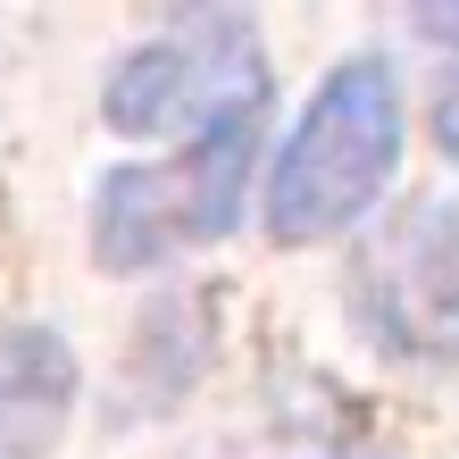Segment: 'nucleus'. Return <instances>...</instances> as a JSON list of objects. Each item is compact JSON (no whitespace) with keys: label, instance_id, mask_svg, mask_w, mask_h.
Listing matches in <instances>:
<instances>
[{"label":"nucleus","instance_id":"obj_1","mask_svg":"<svg viewBox=\"0 0 459 459\" xmlns=\"http://www.w3.org/2000/svg\"><path fill=\"white\" fill-rule=\"evenodd\" d=\"M393 159H401V92H393V75L376 59L334 67L326 92L309 100V117L292 126L276 176H267V234L276 242L342 234L385 193Z\"/></svg>","mask_w":459,"mask_h":459},{"label":"nucleus","instance_id":"obj_2","mask_svg":"<svg viewBox=\"0 0 459 459\" xmlns=\"http://www.w3.org/2000/svg\"><path fill=\"white\" fill-rule=\"evenodd\" d=\"M251 151H259V109H242L226 126L193 134L176 159L159 168H117L100 184V209H92V251L100 267H159L168 251H193V242H218L242 209V176H251Z\"/></svg>","mask_w":459,"mask_h":459},{"label":"nucleus","instance_id":"obj_3","mask_svg":"<svg viewBox=\"0 0 459 459\" xmlns=\"http://www.w3.org/2000/svg\"><path fill=\"white\" fill-rule=\"evenodd\" d=\"M242 109H259V42L242 17H184L109 75V126L126 134H209Z\"/></svg>","mask_w":459,"mask_h":459},{"label":"nucleus","instance_id":"obj_4","mask_svg":"<svg viewBox=\"0 0 459 459\" xmlns=\"http://www.w3.org/2000/svg\"><path fill=\"white\" fill-rule=\"evenodd\" d=\"M368 309L401 351H459V226L451 209H410L385 242L368 251Z\"/></svg>","mask_w":459,"mask_h":459},{"label":"nucleus","instance_id":"obj_5","mask_svg":"<svg viewBox=\"0 0 459 459\" xmlns=\"http://www.w3.org/2000/svg\"><path fill=\"white\" fill-rule=\"evenodd\" d=\"M75 410V359L59 334L17 326L0 334V459H42Z\"/></svg>","mask_w":459,"mask_h":459},{"label":"nucleus","instance_id":"obj_6","mask_svg":"<svg viewBox=\"0 0 459 459\" xmlns=\"http://www.w3.org/2000/svg\"><path fill=\"white\" fill-rule=\"evenodd\" d=\"M435 134H443V151L459 159V84L443 92V109H435Z\"/></svg>","mask_w":459,"mask_h":459},{"label":"nucleus","instance_id":"obj_7","mask_svg":"<svg viewBox=\"0 0 459 459\" xmlns=\"http://www.w3.org/2000/svg\"><path fill=\"white\" fill-rule=\"evenodd\" d=\"M426 34H459V17H443V9H435V17H426Z\"/></svg>","mask_w":459,"mask_h":459}]
</instances>
